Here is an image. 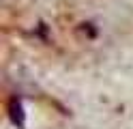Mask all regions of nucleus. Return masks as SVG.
<instances>
[{
  "mask_svg": "<svg viewBox=\"0 0 133 129\" xmlns=\"http://www.w3.org/2000/svg\"><path fill=\"white\" fill-rule=\"evenodd\" d=\"M11 118H13V123L15 125H24V114H22V103L17 99H13L11 101Z\"/></svg>",
  "mask_w": 133,
  "mask_h": 129,
  "instance_id": "obj_1",
  "label": "nucleus"
}]
</instances>
